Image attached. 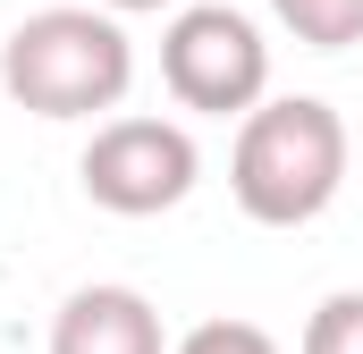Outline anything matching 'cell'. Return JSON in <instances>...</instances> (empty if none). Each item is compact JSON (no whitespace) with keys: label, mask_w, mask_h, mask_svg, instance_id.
<instances>
[{"label":"cell","mask_w":363,"mask_h":354,"mask_svg":"<svg viewBox=\"0 0 363 354\" xmlns=\"http://www.w3.org/2000/svg\"><path fill=\"white\" fill-rule=\"evenodd\" d=\"M347 118L321 93H271L254 118H237L228 144V194L254 228H304L347 185Z\"/></svg>","instance_id":"6da1fadb"},{"label":"cell","mask_w":363,"mask_h":354,"mask_svg":"<svg viewBox=\"0 0 363 354\" xmlns=\"http://www.w3.org/2000/svg\"><path fill=\"white\" fill-rule=\"evenodd\" d=\"M169 354H279V338L254 329V321H203V329H186Z\"/></svg>","instance_id":"ba28073f"},{"label":"cell","mask_w":363,"mask_h":354,"mask_svg":"<svg viewBox=\"0 0 363 354\" xmlns=\"http://www.w3.org/2000/svg\"><path fill=\"white\" fill-rule=\"evenodd\" d=\"M51 354H169V329L144 287L93 278L51 312Z\"/></svg>","instance_id":"5b68a950"},{"label":"cell","mask_w":363,"mask_h":354,"mask_svg":"<svg viewBox=\"0 0 363 354\" xmlns=\"http://www.w3.org/2000/svg\"><path fill=\"white\" fill-rule=\"evenodd\" d=\"M304 354H363V287H338L304 312Z\"/></svg>","instance_id":"52a82bcc"},{"label":"cell","mask_w":363,"mask_h":354,"mask_svg":"<svg viewBox=\"0 0 363 354\" xmlns=\"http://www.w3.org/2000/svg\"><path fill=\"white\" fill-rule=\"evenodd\" d=\"M135 85V42L110 8H34L0 42V93L34 118H101Z\"/></svg>","instance_id":"7a4b0ae2"},{"label":"cell","mask_w":363,"mask_h":354,"mask_svg":"<svg viewBox=\"0 0 363 354\" xmlns=\"http://www.w3.org/2000/svg\"><path fill=\"white\" fill-rule=\"evenodd\" d=\"M271 17L304 51H347V42H363V0H271Z\"/></svg>","instance_id":"8992f818"},{"label":"cell","mask_w":363,"mask_h":354,"mask_svg":"<svg viewBox=\"0 0 363 354\" xmlns=\"http://www.w3.org/2000/svg\"><path fill=\"white\" fill-rule=\"evenodd\" d=\"M77 177H85V202H101V211L161 219V211H178L194 194L203 152H194V135L178 118H101L85 161H77Z\"/></svg>","instance_id":"277c9868"},{"label":"cell","mask_w":363,"mask_h":354,"mask_svg":"<svg viewBox=\"0 0 363 354\" xmlns=\"http://www.w3.org/2000/svg\"><path fill=\"white\" fill-rule=\"evenodd\" d=\"M161 85L178 93V110L203 118H254L271 101V42L245 8L228 0H194L161 34Z\"/></svg>","instance_id":"3957f363"},{"label":"cell","mask_w":363,"mask_h":354,"mask_svg":"<svg viewBox=\"0 0 363 354\" xmlns=\"http://www.w3.org/2000/svg\"><path fill=\"white\" fill-rule=\"evenodd\" d=\"M110 17H127V8H169V0H101Z\"/></svg>","instance_id":"9c48e42d"}]
</instances>
